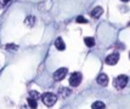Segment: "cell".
Masks as SVG:
<instances>
[{"instance_id":"52a82bcc","label":"cell","mask_w":130,"mask_h":109,"mask_svg":"<svg viewBox=\"0 0 130 109\" xmlns=\"http://www.w3.org/2000/svg\"><path fill=\"white\" fill-rule=\"evenodd\" d=\"M102 12H103V10H102L101 6H96L95 9H92V10H91L90 15H91V17L99 18V17H100V16L102 15Z\"/></svg>"},{"instance_id":"ba28073f","label":"cell","mask_w":130,"mask_h":109,"mask_svg":"<svg viewBox=\"0 0 130 109\" xmlns=\"http://www.w3.org/2000/svg\"><path fill=\"white\" fill-rule=\"evenodd\" d=\"M55 47L60 51H63L66 49V45H64V41L62 40V38H57L56 41H55Z\"/></svg>"},{"instance_id":"7c38bea8","label":"cell","mask_w":130,"mask_h":109,"mask_svg":"<svg viewBox=\"0 0 130 109\" xmlns=\"http://www.w3.org/2000/svg\"><path fill=\"white\" fill-rule=\"evenodd\" d=\"M24 23H26V26H28V27H33L34 24H35V17H34V16H28V17L26 18Z\"/></svg>"},{"instance_id":"6da1fadb","label":"cell","mask_w":130,"mask_h":109,"mask_svg":"<svg viewBox=\"0 0 130 109\" xmlns=\"http://www.w3.org/2000/svg\"><path fill=\"white\" fill-rule=\"evenodd\" d=\"M41 101H43V103L45 104L46 107H52L54 104L56 103L57 97H56V95H55V93L46 92V93H44V95L41 96Z\"/></svg>"},{"instance_id":"4fadbf2b","label":"cell","mask_w":130,"mask_h":109,"mask_svg":"<svg viewBox=\"0 0 130 109\" xmlns=\"http://www.w3.org/2000/svg\"><path fill=\"white\" fill-rule=\"evenodd\" d=\"M27 102H28V105L30 107V109H37V107H38L37 99H34V98H32V97H28Z\"/></svg>"},{"instance_id":"30bf717a","label":"cell","mask_w":130,"mask_h":109,"mask_svg":"<svg viewBox=\"0 0 130 109\" xmlns=\"http://www.w3.org/2000/svg\"><path fill=\"white\" fill-rule=\"evenodd\" d=\"M84 42L85 45L88 46V47H92V46H95V39L94 38H91V36H86L84 39Z\"/></svg>"},{"instance_id":"8fae6325","label":"cell","mask_w":130,"mask_h":109,"mask_svg":"<svg viewBox=\"0 0 130 109\" xmlns=\"http://www.w3.org/2000/svg\"><path fill=\"white\" fill-rule=\"evenodd\" d=\"M91 108H92V109H105V108H106V105H105V103H103V102H101V101H97V102H94V103H92Z\"/></svg>"},{"instance_id":"3957f363","label":"cell","mask_w":130,"mask_h":109,"mask_svg":"<svg viewBox=\"0 0 130 109\" xmlns=\"http://www.w3.org/2000/svg\"><path fill=\"white\" fill-rule=\"evenodd\" d=\"M82 79H83V76H82V73L79 72H75L73 74L71 75V78H69V85L72 87H77L80 85V82H82Z\"/></svg>"},{"instance_id":"277c9868","label":"cell","mask_w":130,"mask_h":109,"mask_svg":"<svg viewBox=\"0 0 130 109\" xmlns=\"http://www.w3.org/2000/svg\"><path fill=\"white\" fill-rule=\"evenodd\" d=\"M67 68H60L57 69L56 72L54 73V79L56 81H61L63 80L64 78H66V75H67Z\"/></svg>"},{"instance_id":"e0dca14e","label":"cell","mask_w":130,"mask_h":109,"mask_svg":"<svg viewBox=\"0 0 130 109\" xmlns=\"http://www.w3.org/2000/svg\"><path fill=\"white\" fill-rule=\"evenodd\" d=\"M9 1H10V0H4V5H6V4H7Z\"/></svg>"},{"instance_id":"2e32d148","label":"cell","mask_w":130,"mask_h":109,"mask_svg":"<svg viewBox=\"0 0 130 109\" xmlns=\"http://www.w3.org/2000/svg\"><path fill=\"white\" fill-rule=\"evenodd\" d=\"M29 97H32V98H34V99H37V98L39 97V93H38V92H35V91H32L30 93H29Z\"/></svg>"},{"instance_id":"9a60e30c","label":"cell","mask_w":130,"mask_h":109,"mask_svg":"<svg viewBox=\"0 0 130 109\" xmlns=\"http://www.w3.org/2000/svg\"><path fill=\"white\" fill-rule=\"evenodd\" d=\"M75 21H77L78 23H86V22H88V21H86V18L83 17V16H78Z\"/></svg>"},{"instance_id":"5b68a950","label":"cell","mask_w":130,"mask_h":109,"mask_svg":"<svg viewBox=\"0 0 130 109\" xmlns=\"http://www.w3.org/2000/svg\"><path fill=\"white\" fill-rule=\"evenodd\" d=\"M119 61V53L118 52H114V53H111V55H108L107 57H106V63L108 66H114V64H117Z\"/></svg>"},{"instance_id":"8992f818","label":"cell","mask_w":130,"mask_h":109,"mask_svg":"<svg viewBox=\"0 0 130 109\" xmlns=\"http://www.w3.org/2000/svg\"><path fill=\"white\" fill-rule=\"evenodd\" d=\"M97 84L100 85V86H107L108 85V76L106 74H103V73H101V74L97 76Z\"/></svg>"},{"instance_id":"ac0fdd59","label":"cell","mask_w":130,"mask_h":109,"mask_svg":"<svg viewBox=\"0 0 130 109\" xmlns=\"http://www.w3.org/2000/svg\"><path fill=\"white\" fill-rule=\"evenodd\" d=\"M122 1H124V3H126V1H129V0H122Z\"/></svg>"},{"instance_id":"5bb4252c","label":"cell","mask_w":130,"mask_h":109,"mask_svg":"<svg viewBox=\"0 0 130 109\" xmlns=\"http://www.w3.org/2000/svg\"><path fill=\"white\" fill-rule=\"evenodd\" d=\"M5 49L7 50V51L10 52H13V51H17V49H18V46L15 45V44H7V45L5 46Z\"/></svg>"},{"instance_id":"9c48e42d","label":"cell","mask_w":130,"mask_h":109,"mask_svg":"<svg viewBox=\"0 0 130 109\" xmlns=\"http://www.w3.org/2000/svg\"><path fill=\"white\" fill-rule=\"evenodd\" d=\"M71 93H72V90H69V89H67V87H61V89L58 90V95H60L62 98L68 97Z\"/></svg>"},{"instance_id":"7a4b0ae2","label":"cell","mask_w":130,"mask_h":109,"mask_svg":"<svg viewBox=\"0 0 130 109\" xmlns=\"http://www.w3.org/2000/svg\"><path fill=\"white\" fill-rule=\"evenodd\" d=\"M128 80H129V78L126 75H119V76H117L114 79L113 85L117 90H122V89H124L128 85Z\"/></svg>"}]
</instances>
